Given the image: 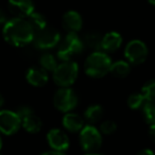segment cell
<instances>
[{"mask_svg":"<svg viewBox=\"0 0 155 155\" xmlns=\"http://www.w3.org/2000/svg\"><path fill=\"white\" fill-rule=\"evenodd\" d=\"M2 35L8 44L21 48L33 43L35 33L27 19L12 17L2 27Z\"/></svg>","mask_w":155,"mask_h":155,"instance_id":"obj_1","label":"cell"},{"mask_svg":"<svg viewBox=\"0 0 155 155\" xmlns=\"http://www.w3.org/2000/svg\"><path fill=\"white\" fill-rule=\"evenodd\" d=\"M140 93L142 94L147 102H155V79L144 83Z\"/></svg>","mask_w":155,"mask_h":155,"instance_id":"obj_23","label":"cell"},{"mask_svg":"<svg viewBox=\"0 0 155 155\" xmlns=\"http://www.w3.org/2000/svg\"><path fill=\"white\" fill-rule=\"evenodd\" d=\"M148 134H149V137L150 139L152 140L153 142H155V124H151L150 127H149V131H148Z\"/></svg>","mask_w":155,"mask_h":155,"instance_id":"obj_27","label":"cell"},{"mask_svg":"<svg viewBox=\"0 0 155 155\" xmlns=\"http://www.w3.org/2000/svg\"><path fill=\"white\" fill-rule=\"evenodd\" d=\"M58 60L56 55L50 53V52H46L39 58V66L47 72H53L54 69L58 67Z\"/></svg>","mask_w":155,"mask_h":155,"instance_id":"obj_21","label":"cell"},{"mask_svg":"<svg viewBox=\"0 0 155 155\" xmlns=\"http://www.w3.org/2000/svg\"><path fill=\"white\" fill-rule=\"evenodd\" d=\"M144 120L149 124H155V102H147L142 107Z\"/></svg>","mask_w":155,"mask_h":155,"instance_id":"obj_24","label":"cell"},{"mask_svg":"<svg viewBox=\"0 0 155 155\" xmlns=\"http://www.w3.org/2000/svg\"><path fill=\"white\" fill-rule=\"evenodd\" d=\"M27 20H28L29 25H30L31 28L33 29L35 34L47 27V19H46L45 16L41 13H39V12L34 11L28 18H27Z\"/></svg>","mask_w":155,"mask_h":155,"instance_id":"obj_20","label":"cell"},{"mask_svg":"<svg viewBox=\"0 0 155 155\" xmlns=\"http://www.w3.org/2000/svg\"><path fill=\"white\" fill-rule=\"evenodd\" d=\"M26 80L30 85L34 87H43L49 81V75L41 66H32L27 70Z\"/></svg>","mask_w":155,"mask_h":155,"instance_id":"obj_14","label":"cell"},{"mask_svg":"<svg viewBox=\"0 0 155 155\" xmlns=\"http://www.w3.org/2000/svg\"><path fill=\"white\" fill-rule=\"evenodd\" d=\"M1 148H2V138L0 136V150H1Z\"/></svg>","mask_w":155,"mask_h":155,"instance_id":"obj_32","label":"cell"},{"mask_svg":"<svg viewBox=\"0 0 155 155\" xmlns=\"http://www.w3.org/2000/svg\"><path fill=\"white\" fill-rule=\"evenodd\" d=\"M112 60L110 55L103 51H93L84 63V70L88 77L94 79H100L110 73Z\"/></svg>","mask_w":155,"mask_h":155,"instance_id":"obj_2","label":"cell"},{"mask_svg":"<svg viewBox=\"0 0 155 155\" xmlns=\"http://www.w3.org/2000/svg\"><path fill=\"white\" fill-rule=\"evenodd\" d=\"M62 123L64 129L67 130L68 132H71V133H78L79 132L80 133V131L85 125V120L82 116H80L77 113L69 112L64 115L62 119Z\"/></svg>","mask_w":155,"mask_h":155,"instance_id":"obj_16","label":"cell"},{"mask_svg":"<svg viewBox=\"0 0 155 155\" xmlns=\"http://www.w3.org/2000/svg\"><path fill=\"white\" fill-rule=\"evenodd\" d=\"M85 49L84 44L78 33H67L58 45L56 58L61 62L73 61L72 58L81 54Z\"/></svg>","mask_w":155,"mask_h":155,"instance_id":"obj_3","label":"cell"},{"mask_svg":"<svg viewBox=\"0 0 155 155\" xmlns=\"http://www.w3.org/2000/svg\"><path fill=\"white\" fill-rule=\"evenodd\" d=\"M62 25L67 33H78L83 27V18L77 11H67L62 17Z\"/></svg>","mask_w":155,"mask_h":155,"instance_id":"obj_13","label":"cell"},{"mask_svg":"<svg viewBox=\"0 0 155 155\" xmlns=\"http://www.w3.org/2000/svg\"><path fill=\"white\" fill-rule=\"evenodd\" d=\"M122 36L116 31H110L102 36L101 41V51L110 54L116 52L122 45Z\"/></svg>","mask_w":155,"mask_h":155,"instance_id":"obj_15","label":"cell"},{"mask_svg":"<svg viewBox=\"0 0 155 155\" xmlns=\"http://www.w3.org/2000/svg\"><path fill=\"white\" fill-rule=\"evenodd\" d=\"M102 36L103 35L100 34V32H98V31H88L81 38H82L85 48H89L93 51H99V50H101Z\"/></svg>","mask_w":155,"mask_h":155,"instance_id":"obj_17","label":"cell"},{"mask_svg":"<svg viewBox=\"0 0 155 155\" xmlns=\"http://www.w3.org/2000/svg\"><path fill=\"white\" fill-rule=\"evenodd\" d=\"M79 140L82 149L87 153H96L102 144V134L99 129L91 124H85L80 131Z\"/></svg>","mask_w":155,"mask_h":155,"instance_id":"obj_5","label":"cell"},{"mask_svg":"<svg viewBox=\"0 0 155 155\" xmlns=\"http://www.w3.org/2000/svg\"><path fill=\"white\" fill-rule=\"evenodd\" d=\"M85 155H101V154H98V153H87Z\"/></svg>","mask_w":155,"mask_h":155,"instance_id":"obj_33","label":"cell"},{"mask_svg":"<svg viewBox=\"0 0 155 155\" xmlns=\"http://www.w3.org/2000/svg\"><path fill=\"white\" fill-rule=\"evenodd\" d=\"M21 127L20 118L16 112L10 110H0V133L13 135Z\"/></svg>","mask_w":155,"mask_h":155,"instance_id":"obj_10","label":"cell"},{"mask_svg":"<svg viewBox=\"0 0 155 155\" xmlns=\"http://www.w3.org/2000/svg\"><path fill=\"white\" fill-rule=\"evenodd\" d=\"M3 102H5V99H3L2 95L0 94V108H1V106L3 105Z\"/></svg>","mask_w":155,"mask_h":155,"instance_id":"obj_30","label":"cell"},{"mask_svg":"<svg viewBox=\"0 0 155 155\" xmlns=\"http://www.w3.org/2000/svg\"><path fill=\"white\" fill-rule=\"evenodd\" d=\"M79 103V97L70 87H61L53 97V105L62 113L72 112Z\"/></svg>","mask_w":155,"mask_h":155,"instance_id":"obj_6","label":"cell"},{"mask_svg":"<svg viewBox=\"0 0 155 155\" xmlns=\"http://www.w3.org/2000/svg\"><path fill=\"white\" fill-rule=\"evenodd\" d=\"M148 1H149V3H150V5H155V0H148Z\"/></svg>","mask_w":155,"mask_h":155,"instance_id":"obj_31","label":"cell"},{"mask_svg":"<svg viewBox=\"0 0 155 155\" xmlns=\"http://www.w3.org/2000/svg\"><path fill=\"white\" fill-rule=\"evenodd\" d=\"M41 155H65L64 152H58V151H47V152H44L41 153Z\"/></svg>","mask_w":155,"mask_h":155,"instance_id":"obj_29","label":"cell"},{"mask_svg":"<svg viewBox=\"0 0 155 155\" xmlns=\"http://www.w3.org/2000/svg\"><path fill=\"white\" fill-rule=\"evenodd\" d=\"M79 75V65L74 61L58 63V67L52 72L53 81L58 86L70 87L77 81Z\"/></svg>","mask_w":155,"mask_h":155,"instance_id":"obj_4","label":"cell"},{"mask_svg":"<svg viewBox=\"0 0 155 155\" xmlns=\"http://www.w3.org/2000/svg\"><path fill=\"white\" fill-rule=\"evenodd\" d=\"M104 115V110L100 104H91L85 110L84 120L88 122V124L94 125L95 123L99 122Z\"/></svg>","mask_w":155,"mask_h":155,"instance_id":"obj_18","label":"cell"},{"mask_svg":"<svg viewBox=\"0 0 155 155\" xmlns=\"http://www.w3.org/2000/svg\"><path fill=\"white\" fill-rule=\"evenodd\" d=\"M149 50L147 45L140 39H133L129 41L124 48V56L127 62L131 65H141L148 58Z\"/></svg>","mask_w":155,"mask_h":155,"instance_id":"obj_8","label":"cell"},{"mask_svg":"<svg viewBox=\"0 0 155 155\" xmlns=\"http://www.w3.org/2000/svg\"><path fill=\"white\" fill-rule=\"evenodd\" d=\"M62 36L56 29L52 27H46L38 33H36L33 39V45L39 50H50L60 44Z\"/></svg>","mask_w":155,"mask_h":155,"instance_id":"obj_7","label":"cell"},{"mask_svg":"<svg viewBox=\"0 0 155 155\" xmlns=\"http://www.w3.org/2000/svg\"><path fill=\"white\" fill-rule=\"evenodd\" d=\"M8 8L13 17L27 19L34 12V2L32 0H8Z\"/></svg>","mask_w":155,"mask_h":155,"instance_id":"obj_11","label":"cell"},{"mask_svg":"<svg viewBox=\"0 0 155 155\" xmlns=\"http://www.w3.org/2000/svg\"><path fill=\"white\" fill-rule=\"evenodd\" d=\"M8 20H9V18H8V15H7V13H5V11L2 9H0V26L3 27Z\"/></svg>","mask_w":155,"mask_h":155,"instance_id":"obj_26","label":"cell"},{"mask_svg":"<svg viewBox=\"0 0 155 155\" xmlns=\"http://www.w3.org/2000/svg\"><path fill=\"white\" fill-rule=\"evenodd\" d=\"M99 131L102 135H112L117 131V124L113 120H104L100 124Z\"/></svg>","mask_w":155,"mask_h":155,"instance_id":"obj_25","label":"cell"},{"mask_svg":"<svg viewBox=\"0 0 155 155\" xmlns=\"http://www.w3.org/2000/svg\"><path fill=\"white\" fill-rule=\"evenodd\" d=\"M17 115L20 118L21 127L26 130L28 133L36 134L43 127V121L41 119L33 112V110L28 105H21L16 110Z\"/></svg>","mask_w":155,"mask_h":155,"instance_id":"obj_9","label":"cell"},{"mask_svg":"<svg viewBox=\"0 0 155 155\" xmlns=\"http://www.w3.org/2000/svg\"><path fill=\"white\" fill-rule=\"evenodd\" d=\"M47 141L53 151L64 152L69 148V137L63 130L51 129L47 134Z\"/></svg>","mask_w":155,"mask_h":155,"instance_id":"obj_12","label":"cell"},{"mask_svg":"<svg viewBox=\"0 0 155 155\" xmlns=\"http://www.w3.org/2000/svg\"><path fill=\"white\" fill-rule=\"evenodd\" d=\"M136 155H155V153L150 149H142Z\"/></svg>","mask_w":155,"mask_h":155,"instance_id":"obj_28","label":"cell"},{"mask_svg":"<svg viewBox=\"0 0 155 155\" xmlns=\"http://www.w3.org/2000/svg\"><path fill=\"white\" fill-rule=\"evenodd\" d=\"M110 73L115 78L123 79L131 73V64L124 60H118L112 63Z\"/></svg>","mask_w":155,"mask_h":155,"instance_id":"obj_19","label":"cell"},{"mask_svg":"<svg viewBox=\"0 0 155 155\" xmlns=\"http://www.w3.org/2000/svg\"><path fill=\"white\" fill-rule=\"evenodd\" d=\"M147 103V100L144 99V97L142 96L141 93H134L132 95L129 96L127 100V104L131 110H140L144 106V104Z\"/></svg>","mask_w":155,"mask_h":155,"instance_id":"obj_22","label":"cell"}]
</instances>
